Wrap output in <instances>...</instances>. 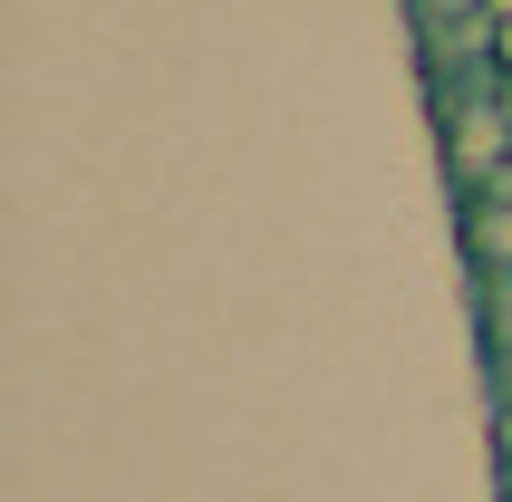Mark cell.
I'll use <instances>...</instances> for the list:
<instances>
[{
  "instance_id": "1",
  "label": "cell",
  "mask_w": 512,
  "mask_h": 502,
  "mask_svg": "<svg viewBox=\"0 0 512 502\" xmlns=\"http://www.w3.org/2000/svg\"><path fill=\"white\" fill-rule=\"evenodd\" d=\"M464 271H512V174L464 194Z\"/></svg>"
},
{
  "instance_id": "2",
  "label": "cell",
  "mask_w": 512,
  "mask_h": 502,
  "mask_svg": "<svg viewBox=\"0 0 512 502\" xmlns=\"http://www.w3.org/2000/svg\"><path fill=\"white\" fill-rule=\"evenodd\" d=\"M474 329L484 358H512V271H474Z\"/></svg>"
},
{
  "instance_id": "3",
  "label": "cell",
  "mask_w": 512,
  "mask_h": 502,
  "mask_svg": "<svg viewBox=\"0 0 512 502\" xmlns=\"http://www.w3.org/2000/svg\"><path fill=\"white\" fill-rule=\"evenodd\" d=\"M474 10H484V0H406V20H416V29H435V20H474Z\"/></svg>"
},
{
  "instance_id": "4",
  "label": "cell",
  "mask_w": 512,
  "mask_h": 502,
  "mask_svg": "<svg viewBox=\"0 0 512 502\" xmlns=\"http://www.w3.org/2000/svg\"><path fill=\"white\" fill-rule=\"evenodd\" d=\"M484 396H493V406H512V358H484Z\"/></svg>"
},
{
  "instance_id": "5",
  "label": "cell",
  "mask_w": 512,
  "mask_h": 502,
  "mask_svg": "<svg viewBox=\"0 0 512 502\" xmlns=\"http://www.w3.org/2000/svg\"><path fill=\"white\" fill-rule=\"evenodd\" d=\"M493 464H512V406H493Z\"/></svg>"
},
{
  "instance_id": "6",
  "label": "cell",
  "mask_w": 512,
  "mask_h": 502,
  "mask_svg": "<svg viewBox=\"0 0 512 502\" xmlns=\"http://www.w3.org/2000/svg\"><path fill=\"white\" fill-rule=\"evenodd\" d=\"M484 10H493V20H512V0H484Z\"/></svg>"
},
{
  "instance_id": "7",
  "label": "cell",
  "mask_w": 512,
  "mask_h": 502,
  "mask_svg": "<svg viewBox=\"0 0 512 502\" xmlns=\"http://www.w3.org/2000/svg\"><path fill=\"white\" fill-rule=\"evenodd\" d=\"M503 107H512V68H503Z\"/></svg>"
},
{
  "instance_id": "8",
  "label": "cell",
  "mask_w": 512,
  "mask_h": 502,
  "mask_svg": "<svg viewBox=\"0 0 512 502\" xmlns=\"http://www.w3.org/2000/svg\"><path fill=\"white\" fill-rule=\"evenodd\" d=\"M503 502H512V464H503Z\"/></svg>"
}]
</instances>
